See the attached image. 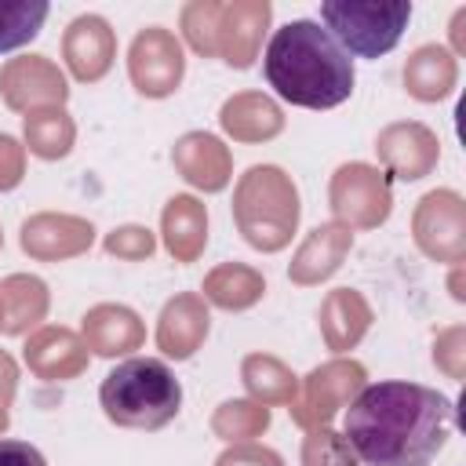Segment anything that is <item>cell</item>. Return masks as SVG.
I'll return each instance as SVG.
<instances>
[{"instance_id": "6da1fadb", "label": "cell", "mask_w": 466, "mask_h": 466, "mask_svg": "<svg viewBox=\"0 0 466 466\" xmlns=\"http://www.w3.org/2000/svg\"><path fill=\"white\" fill-rule=\"evenodd\" d=\"M455 426V404L419 382L364 386L342 422V437L368 466H430Z\"/></svg>"}, {"instance_id": "7a4b0ae2", "label": "cell", "mask_w": 466, "mask_h": 466, "mask_svg": "<svg viewBox=\"0 0 466 466\" xmlns=\"http://www.w3.org/2000/svg\"><path fill=\"white\" fill-rule=\"evenodd\" d=\"M262 73L284 102L302 109H335L357 84L353 58L313 18H295L269 36Z\"/></svg>"}, {"instance_id": "3957f363", "label": "cell", "mask_w": 466, "mask_h": 466, "mask_svg": "<svg viewBox=\"0 0 466 466\" xmlns=\"http://www.w3.org/2000/svg\"><path fill=\"white\" fill-rule=\"evenodd\" d=\"M98 400L109 422L127 430H160L182 408V386L175 371L157 357H131L116 364L102 386Z\"/></svg>"}, {"instance_id": "277c9868", "label": "cell", "mask_w": 466, "mask_h": 466, "mask_svg": "<svg viewBox=\"0 0 466 466\" xmlns=\"http://www.w3.org/2000/svg\"><path fill=\"white\" fill-rule=\"evenodd\" d=\"M273 7L266 0H251V4H189L182 11V29L189 36V44L204 55H222V62L244 69L251 66L262 29L269 22Z\"/></svg>"}, {"instance_id": "5b68a950", "label": "cell", "mask_w": 466, "mask_h": 466, "mask_svg": "<svg viewBox=\"0 0 466 466\" xmlns=\"http://www.w3.org/2000/svg\"><path fill=\"white\" fill-rule=\"evenodd\" d=\"M324 29L357 58H379L397 47L411 18V0H324Z\"/></svg>"}, {"instance_id": "8992f818", "label": "cell", "mask_w": 466, "mask_h": 466, "mask_svg": "<svg viewBox=\"0 0 466 466\" xmlns=\"http://www.w3.org/2000/svg\"><path fill=\"white\" fill-rule=\"evenodd\" d=\"M237 218L255 248L273 251L295 229L299 218L295 189L277 167H251L237 193Z\"/></svg>"}, {"instance_id": "52a82bcc", "label": "cell", "mask_w": 466, "mask_h": 466, "mask_svg": "<svg viewBox=\"0 0 466 466\" xmlns=\"http://www.w3.org/2000/svg\"><path fill=\"white\" fill-rule=\"evenodd\" d=\"M131 80L142 95H171L182 80V47L178 40L160 29V25H149L146 33L135 36L131 44Z\"/></svg>"}, {"instance_id": "ba28073f", "label": "cell", "mask_w": 466, "mask_h": 466, "mask_svg": "<svg viewBox=\"0 0 466 466\" xmlns=\"http://www.w3.org/2000/svg\"><path fill=\"white\" fill-rule=\"evenodd\" d=\"M113 29L98 15H80L66 29V62L76 80H98L113 62Z\"/></svg>"}, {"instance_id": "9c48e42d", "label": "cell", "mask_w": 466, "mask_h": 466, "mask_svg": "<svg viewBox=\"0 0 466 466\" xmlns=\"http://www.w3.org/2000/svg\"><path fill=\"white\" fill-rule=\"evenodd\" d=\"M331 197H335V211L346 215V218H357L360 226H371L386 215V186L379 182V175L364 164H353V167H342L335 186H331Z\"/></svg>"}, {"instance_id": "30bf717a", "label": "cell", "mask_w": 466, "mask_h": 466, "mask_svg": "<svg viewBox=\"0 0 466 466\" xmlns=\"http://www.w3.org/2000/svg\"><path fill=\"white\" fill-rule=\"evenodd\" d=\"M0 87H4L7 102L18 106V109L29 106V102H62V98H66V80H62V73H58L47 58H40V55H33V58H15V62L4 69Z\"/></svg>"}, {"instance_id": "8fae6325", "label": "cell", "mask_w": 466, "mask_h": 466, "mask_svg": "<svg viewBox=\"0 0 466 466\" xmlns=\"http://www.w3.org/2000/svg\"><path fill=\"white\" fill-rule=\"evenodd\" d=\"M91 244V226L76 222V218H51L40 215L33 222L22 226V248L40 255V258H55V255H73L80 248Z\"/></svg>"}, {"instance_id": "7c38bea8", "label": "cell", "mask_w": 466, "mask_h": 466, "mask_svg": "<svg viewBox=\"0 0 466 466\" xmlns=\"http://www.w3.org/2000/svg\"><path fill=\"white\" fill-rule=\"evenodd\" d=\"M360 368L357 364H328L320 371L309 375V397H306V408L299 411L302 422H320L328 419L357 386H360Z\"/></svg>"}, {"instance_id": "4fadbf2b", "label": "cell", "mask_w": 466, "mask_h": 466, "mask_svg": "<svg viewBox=\"0 0 466 466\" xmlns=\"http://www.w3.org/2000/svg\"><path fill=\"white\" fill-rule=\"evenodd\" d=\"M208 335V313L197 299H175L160 317V346L167 357H189Z\"/></svg>"}, {"instance_id": "5bb4252c", "label": "cell", "mask_w": 466, "mask_h": 466, "mask_svg": "<svg viewBox=\"0 0 466 466\" xmlns=\"http://www.w3.org/2000/svg\"><path fill=\"white\" fill-rule=\"evenodd\" d=\"M175 164L186 171L193 186H204V189L226 186V149L211 135H186L175 146Z\"/></svg>"}, {"instance_id": "9a60e30c", "label": "cell", "mask_w": 466, "mask_h": 466, "mask_svg": "<svg viewBox=\"0 0 466 466\" xmlns=\"http://www.w3.org/2000/svg\"><path fill=\"white\" fill-rule=\"evenodd\" d=\"M204 229H208V218H204V208L193 197H175L167 204V211H164V233H167L171 255H178L182 262L197 258V251L208 240Z\"/></svg>"}, {"instance_id": "2e32d148", "label": "cell", "mask_w": 466, "mask_h": 466, "mask_svg": "<svg viewBox=\"0 0 466 466\" xmlns=\"http://www.w3.org/2000/svg\"><path fill=\"white\" fill-rule=\"evenodd\" d=\"M87 339L98 353L113 357V353H124V350H135L142 342V328H138V317L124 306H98L91 317H87Z\"/></svg>"}, {"instance_id": "e0dca14e", "label": "cell", "mask_w": 466, "mask_h": 466, "mask_svg": "<svg viewBox=\"0 0 466 466\" xmlns=\"http://www.w3.org/2000/svg\"><path fill=\"white\" fill-rule=\"evenodd\" d=\"M222 127L237 138H266L280 131V109L262 95H237L222 106Z\"/></svg>"}, {"instance_id": "ac0fdd59", "label": "cell", "mask_w": 466, "mask_h": 466, "mask_svg": "<svg viewBox=\"0 0 466 466\" xmlns=\"http://www.w3.org/2000/svg\"><path fill=\"white\" fill-rule=\"evenodd\" d=\"M25 360L40 371V375H47V379H66V375H73V371H80V364H84V357H80V346H76V339L69 335V331H40L29 346H25Z\"/></svg>"}, {"instance_id": "d6986e66", "label": "cell", "mask_w": 466, "mask_h": 466, "mask_svg": "<svg viewBox=\"0 0 466 466\" xmlns=\"http://www.w3.org/2000/svg\"><path fill=\"white\" fill-rule=\"evenodd\" d=\"M346 244H350V237H346L339 226H320V229H313V237L306 240V248H302V255H299L291 277L306 284V280H317V277L331 273V269L339 266V255L346 251Z\"/></svg>"}, {"instance_id": "ffe728a7", "label": "cell", "mask_w": 466, "mask_h": 466, "mask_svg": "<svg viewBox=\"0 0 466 466\" xmlns=\"http://www.w3.org/2000/svg\"><path fill=\"white\" fill-rule=\"evenodd\" d=\"M47 11L51 7L44 0H0V51L29 44L44 29Z\"/></svg>"}, {"instance_id": "44dd1931", "label": "cell", "mask_w": 466, "mask_h": 466, "mask_svg": "<svg viewBox=\"0 0 466 466\" xmlns=\"http://www.w3.org/2000/svg\"><path fill=\"white\" fill-rule=\"evenodd\" d=\"M408 76V87L419 95V98H441L455 76L451 69V58L441 51V47H419L404 69Z\"/></svg>"}, {"instance_id": "7402d4cb", "label": "cell", "mask_w": 466, "mask_h": 466, "mask_svg": "<svg viewBox=\"0 0 466 466\" xmlns=\"http://www.w3.org/2000/svg\"><path fill=\"white\" fill-rule=\"evenodd\" d=\"M25 138H29V149L33 153H40V157H62V153H69L73 124L58 109H40V113H29L25 116Z\"/></svg>"}, {"instance_id": "603a6c76", "label": "cell", "mask_w": 466, "mask_h": 466, "mask_svg": "<svg viewBox=\"0 0 466 466\" xmlns=\"http://www.w3.org/2000/svg\"><path fill=\"white\" fill-rule=\"evenodd\" d=\"M208 295L226 309H240L262 295V280L244 266H222L218 273L208 277Z\"/></svg>"}, {"instance_id": "cb8c5ba5", "label": "cell", "mask_w": 466, "mask_h": 466, "mask_svg": "<svg viewBox=\"0 0 466 466\" xmlns=\"http://www.w3.org/2000/svg\"><path fill=\"white\" fill-rule=\"evenodd\" d=\"M244 375H248L251 393H258L266 400H288L291 397V386H295L291 375L277 360H269V357H251L244 364Z\"/></svg>"}, {"instance_id": "d4e9b609", "label": "cell", "mask_w": 466, "mask_h": 466, "mask_svg": "<svg viewBox=\"0 0 466 466\" xmlns=\"http://www.w3.org/2000/svg\"><path fill=\"white\" fill-rule=\"evenodd\" d=\"M7 299H15V313L7 320V331H22L25 320H36L44 313V284L40 280H25V277H11L7 280Z\"/></svg>"}, {"instance_id": "484cf974", "label": "cell", "mask_w": 466, "mask_h": 466, "mask_svg": "<svg viewBox=\"0 0 466 466\" xmlns=\"http://www.w3.org/2000/svg\"><path fill=\"white\" fill-rule=\"evenodd\" d=\"M266 408H251V404H244V400H233V404H222V411L215 415V430L226 437V441H233V437H251V433H258L262 426H266Z\"/></svg>"}, {"instance_id": "4316f807", "label": "cell", "mask_w": 466, "mask_h": 466, "mask_svg": "<svg viewBox=\"0 0 466 466\" xmlns=\"http://www.w3.org/2000/svg\"><path fill=\"white\" fill-rule=\"evenodd\" d=\"M302 459H306V466H353V448L346 444V437L320 430L306 441Z\"/></svg>"}, {"instance_id": "83f0119b", "label": "cell", "mask_w": 466, "mask_h": 466, "mask_svg": "<svg viewBox=\"0 0 466 466\" xmlns=\"http://www.w3.org/2000/svg\"><path fill=\"white\" fill-rule=\"evenodd\" d=\"M106 248H109L113 255H124V258H142V255L153 251V237H149L146 229L127 226V229H116V233L106 240Z\"/></svg>"}, {"instance_id": "f1b7e54d", "label": "cell", "mask_w": 466, "mask_h": 466, "mask_svg": "<svg viewBox=\"0 0 466 466\" xmlns=\"http://www.w3.org/2000/svg\"><path fill=\"white\" fill-rule=\"evenodd\" d=\"M0 466H47V459L25 441H0Z\"/></svg>"}, {"instance_id": "f546056e", "label": "cell", "mask_w": 466, "mask_h": 466, "mask_svg": "<svg viewBox=\"0 0 466 466\" xmlns=\"http://www.w3.org/2000/svg\"><path fill=\"white\" fill-rule=\"evenodd\" d=\"M18 178H22V153L15 138L0 135V189H11Z\"/></svg>"}, {"instance_id": "4dcf8cb0", "label": "cell", "mask_w": 466, "mask_h": 466, "mask_svg": "<svg viewBox=\"0 0 466 466\" xmlns=\"http://www.w3.org/2000/svg\"><path fill=\"white\" fill-rule=\"evenodd\" d=\"M218 466H280V459L266 448H233L218 459Z\"/></svg>"}]
</instances>
